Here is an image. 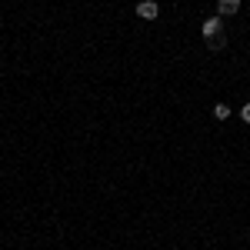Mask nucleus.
I'll return each mask as SVG.
<instances>
[{
    "label": "nucleus",
    "mask_w": 250,
    "mask_h": 250,
    "mask_svg": "<svg viewBox=\"0 0 250 250\" xmlns=\"http://www.w3.org/2000/svg\"><path fill=\"white\" fill-rule=\"evenodd\" d=\"M240 117H244V120L250 124V104H244V110H240Z\"/></svg>",
    "instance_id": "5"
},
{
    "label": "nucleus",
    "mask_w": 250,
    "mask_h": 250,
    "mask_svg": "<svg viewBox=\"0 0 250 250\" xmlns=\"http://www.w3.org/2000/svg\"><path fill=\"white\" fill-rule=\"evenodd\" d=\"M157 14H160V7H157L154 0H140V3H137V17H144V20H157Z\"/></svg>",
    "instance_id": "2"
},
{
    "label": "nucleus",
    "mask_w": 250,
    "mask_h": 250,
    "mask_svg": "<svg viewBox=\"0 0 250 250\" xmlns=\"http://www.w3.org/2000/svg\"><path fill=\"white\" fill-rule=\"evenodd\" d=\"M213 117H217V120H227V117H230V107H227V104H217V107H213Z\"/></svg>",
    "instance_id": "4"
},
{
    "label": "nucleus",
    "mask_w": 250,
    "mask_h": 250,
    "mask_svg": "<svg viewBox=\"0 0 250 250\" xmlns=\"http://www.w3.org/2000/svg\"><path fill=\"white\" fill-rule=\"evenodd\" d=\"M204 40H207L210 50H220V47H224V20L220 17L204 20Z\"/></svg>",
    "instance_id": "1"
},
{
    "label": "nucleus",
    "mask_w": 250,
    "mask_h": 250,
    "mask_svg": "<svg viewBox=\"0 0 250 250\" xmlns=\"http://www.w3.org/2000/svg\"><path fill=\"white\" fill-rule=\"evenodd\" d=\"M217 10H220V17H230V14L240 10V0H220V3H217Z\"/></svg>",
    "instance_id": "3"
}]
</instances>
